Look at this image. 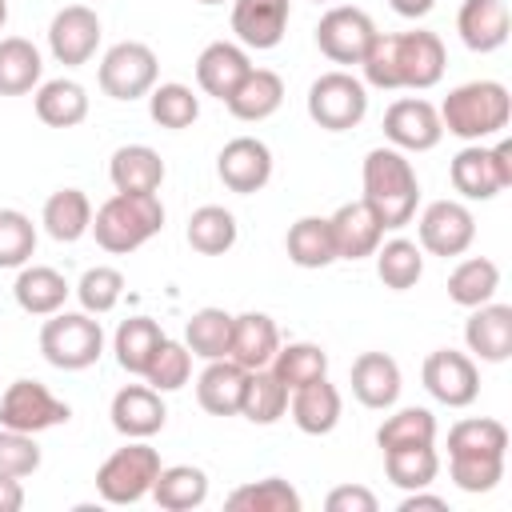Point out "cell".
I'll use <instances>...</instances> for the list:
<instances>
[{
	"label": "cell",
	"mask_w": 512,
	"mask_h": 512,
	"mask_svg": "<svg viewBox=\"0 0 512 512\" xmlns=\"http://www.w3.org/2000/svg\"><path fill=\"white\" fill-rule=\"evenodd\" d=\"M284 248H288V260L296 268H328L336 256V240H332V224L328 216H300L288 236H284Z\"/></svg>",
	"instance_id": "4dcf8cb0"
},
{
	"label": "cell",
	"mask_w": 512,
	"mask_h": 512,
	"mask_svg": "<svg viewBox=\"0 0 512 512\" xmlns=\"http://www.w3.org/2000/svg\"><path fill=\"white\" fill-rule=\"evenodd\" d=\"M120 296H124V272H120V268H108V264L88 268V272L80 276V284H76V300H80V308L92 312V316L112 312V308L120 304Z\"/></svg>",
	"instance_id": "7dc6e473"
},
{
	"label": "cell",
	"mask_w": 512,
	"mask_h": 512,
	"mask_svg": "<svg viewBox=\"0 0 512 512\" xmlns=\"http://www.w3.org/2000/svg\"><path fill=\"white\" fill-rule=\"evenodd\" d=\"M72 284L64 280V272L48 268V264H24L16 284H12V296L16 304L28 312V316H52L64 308Z\"/></svg>",
	"instance_id": "83f0119b"
},
{
	"label": "cell",
	"mask_w": 512,
	"mask_h": 512,
	"mask_svg": "<svg viewBox=\"0 0 512 512\" xmlns=\"http://www.w3.org/2000/svg\"><path fill=\"white\" fill-rule=\"evenodd\" d=\"M228 344H232V316L224 308H200L184 324V348L200 360L228 356Z\"/></svg>",
	"instance_id": "ab89813d"
},
{
	"label": "cell",
	"mask_w": 512,
	"mask_h": 512,
	"mask_svg": "<svg viewBox=\"0 0 512 512\" xmlns=\"http://www.w3.org/2000/svg\"><path fill=\"white\" fill-rule=\"evenodd\" d=\"M248 72H252V60H248L244 44H232V40H212L196 56V84H200V92H208L216 100H228Z\"/></svg>",
	"instance_id": "44dd1931"
},
{
	"label": "cell",
	"mask_w": 512,
	"mask_h": 512,
	"mask_svg": "<svg viewBox=\"0 0 512 512\" xmlns=\"http://www.w3.org/2000/svg\"><path fill=\"white\" fill-rule=\"evenodd\" d=\"M40 352L52 368L80 372L92 368L104 352V328L92 312H52L40 328Z\"/></svg>",
	"instance_id": "5b68a950"
},
{
	"label": "cell",
	"mask_w": 512,
	"mask_h": 512,
	"mask_svg": "<svg viewBox=\"0 0 512 512\" xmlns=\"http://www.w3.org/2000/svg\"><path fill=\"white\" fill-rule=\"evenodd\" d=\"M372 256H376V276H380V284L392 288V292H408V288H416L420 276H424V256H420V244H416V240L396 236V240L380 244Z\"/></svg>",
	"instance_id": "d590c367"
},
{
	"label": "cell",
	"mask_w": 512,
	"mask_h": 512,
	"mask_svg": "<svg viewBox=\"0 0 512 512\" xmlns=\"http://www.w3.org/2000/svg\"><path fill=\"white\" fill-rule=\"evenodd\" d=\"M156 76H160V60L140 40H120L100 60V88L112 100H140V96H148L156 88Z\"/></svg>",
	"instance_id": "9c48e42d"
},
{
	"label": "cell",
	"mask_w": 512,
	"mask_h": 512,
	"mask_svg": "<svg viewBox=\"0 0 512 512\" xmlns=\"http://www.w3.org/2000/svg\"><path fill=\"white\" fill-rule=\"evenodd\" d=\"M216 176L224 180L228 192L252 196L272 180V148L256 136H236L220 148L216 156Z\"/></svg>",
	"instance_id": "2e32d148"
},
{
	"label": "cell",
	"mask_w": 512,
	"mask_h": 512,
	"mask_svg": "<svg viewBox=\"0 0 512 512\" xmlns=\"http://www.w3.org/2000/svg\"><path fill=\"white\" fill-rule=\"evenodd\" d=\"M452 188L464 200H492L512 184V140H500L492 148L468 144L452 156Z\"/></svg>",
	"instance_id": "ba28073f"
},
{
	"label": "cell",
	"mask_w": 512,
	"mask_h": 512,
	"mask_svg": "<svg viewBox=\"0 0 512 512\" xmlns=\"http://www.w3.org/2000/svg\"><path fill=\"white\" fill-rule=\"evenodd\" d=\"M376 36L380 32H376L372 16L364 8H356V4H336L316 24V48L332 64H360Z\"/></svg>",
	"instance_id": "8fae6325"
},
{
	"label": "cell",
	"mask_w": 512,
	"mask_h": 512,
	"mask_svg": "<svg viewBox=\"0 0 512 512\" xmlns=\"http://www.w3.org/2000/svg\"><path fill=\"white\" fill-rule=\"evenodd\" d=\"M20 508H24V488H20V476L0 472V512H20Z\"/></svg>",
	"instance_id": "db71d44e"
},
{
	"label": "cell",
	"mask_w": 512,
	"mask_h": 512,
	"mask_svg": "<svg viewBox=\"0 0 512 512\" xmlns=\"http://www.w3.org/2000/svg\"><path fill=\"white\" fill-rule=\"evenodd\" d=\"M288 0H232V32L244 48L268 52L284 40Z\"/></svg>",
	"instance_id": "d6986e66"
},
{
	"label": "cell",
	"mask_w": 512,
	"mask_h": 512,
	"mask_svg": "<svg viewBox=\"0 0 512 512\" xmlns=\"http://www.w3.org/2000/svg\"><path fill=\"white\" fill-rule=\"evenodd\" d=\"M44 60L40 48L24 36H4L0 40V96H24L40 84Z\"/></svg>",
	"instance_id": "836d02e7"
},
{
	"label": "cell",
	"mask_w": 512,
	"mask_h": 512,
	"mask_svg": "<svg viewBox=\"0 0 512 512\" xmlns=\"http://www.w3.org/2000/svg\"><path fill=\"white\" fill-rule=\"evenodd\" d=\"M40 224H44V232H48L52 240L76 244V240L92 228V200H88L80 188H56V192L44 200Z\"/></svg>",
	"instance_id": "f546056e"
},
{
	"label": "cell",
	"mask_w": 512,
	"mask_h": 512,
	"mask_svg": "<svg viewBox=\"0 0 512 512\" xmlns=\"http://www.w3.org/2000/svg\"><path fill=\"white\" fill-rule=\"evenodd\" d=\"M8 24V0H0V28Z\"/></svg>",
	"instance_id": "6f0895ef"
},
{
	"label": "cell",
	"mask_w": 512,
	"mask_h": 512,
	"mask_svg": "<svg viewBox=\"0 0 512 512\" xmlns=\"http://www.w3.org/2000/svg\"><path fill=\"white\" fill-rule=\"evenodd\" d=\"M188 376H192V352L180 340H168L164 336L160 348H156V356H152V364L144 368V380L156 392H176V388L188 384Z\"/></svg>",
	"instance_id": "c3c4849f"
},
{
	"label": "cell",
	"mask_w": 512,
	"mask_h": 512,
	"mask_svg": "<svg viewBox=\"0 0 512 512\" xmlns=\"http://www.w3.org/2000/svg\"><path fill=\"white\" fill-rule=\"evenodd\" d=\"M244 384H248V368H240L236 360L220 356L208 360V368L196 380V400L204 412L212 416H240V400H244Z\"/></svg>",
	"instance_id": "d4e9b609"
},
{
	"label": "cell",
	"mask_w": 512,
	"mask_h": 512,
	"mask_svg": "<svg viewBox=\"0 0 512 512\" xmlns=\"http://www.w3.org/2000/svg\"><path fill=\"white\" fill-rule=\"evenodd\" d=\"M436 112H440L444 132H452L468 144H480L508 128L512 96L500 80H468V84L452 88Z\"/></svg>",
	"instance_id": "3957f363"
},
{
	"label": "cell",
	"mask_w": 512,
	"mask_h": 512,
	"mask_svg": "<svg viewBox=\"0 0 512 512\" xmlns=\"http://www.w3.org/2000/svg\"><path fill=\"white\" fill-rule=\"evenodd\" d=\"M36 468H40V448H36L32 432L0 428V472H8V476H32Z\"/></svg>",
	"instance_id": "816d5d0a"
},
{
	"label": "cell",
	"mask_w": 512,
	"mask_h": 512,
	"mask_svg": "<svg viewBox=\"0 0 512 512\" xmlns=\"http://www.w3.org/2000/svg\"><path fill=\"white\" fill-rule=\"evenodd\" d=\"M160 452L144 440H128L96 468V492L104 504H136L152 492V480L160 476Z\"/></svg>",
	"instance_id": "8992f818"
},
{
	"label": "cell",
	"mask_w": 512,
	"mask_h": 512,
	"mask_svg": "<svg viewBox=\"0 0 512 512\" xmlns=\"http://www.w3.org/2000/svg\"><path fill=\"white\" fill-rule=\"evenodd\" d=\"M384 472L396 488H428L440 472V456L432 444H408V448H388L384 452Z\"/></svg>",
	"instance_id": "b9f144b4"
},
{
	"label": "cell",
	"mask_w": 512,
	"mask_h": 512,
	"mask_svg": "<svg viewBox=\"0 0 512 512\" xmlns=\"http://www.w3.org/2000/svg\"><path fill=\"white\" fill-rule=\"evenodd\" d=\"M108 180H112L116 192H160L164 160L148 144H124L108 160Z\"/></svg>",
	"instance_id": "4316f807"
},
{
	"label": "cell",
	"mask_w": 512,
	"mask_h": 512,
	"mask_svg": "<svg viewBox=\"0 0 512 512\" xmlns=\"http://www.w3.org/2000/svg\"><path fill=\"white\" fill-rule=\"evenodd\" d=\"M308 116L324 132H348L368 116V88L352 72L336 68L312 80L308 88Z\"/></svg>",
	"instance_id": "52a82bcc"
},
{
	"label": "cell",
	"mask_w": 512,
	"mask_h": 512,
	"mask_svg": "<svg viewBox=\"0 0 512 512\" xmlns=\"http://www.w3.org/2000/svg\"><path fill=\"white\" fill-rule=\"evenodd\" d=\"M164 332L156 320L148 316H128L120 328H116V340H112V352H116V364L132 376H144V368L152 364L156 348H160Z\"/></svg>",
	"instance_id": "e575fe53"
},
{
	"label": "cell",
	"mask_w": 512,
	"mask_h": 512,
	"mask_svg": "<svg viewBox=\"0 0 512 512\" xmlns=\"http://www.w3.org/2000/svg\"><path fill=\"white\" fill-rule=\"evenodd\" d=\"M148 496L168 512H192L208 500V476L196 464H172V468H160Z\"/></svg>",
	"instance_id": "1f68e13d"
},
{
	"label": "cell",
	"mask_w": 512,
	"mask_h": 512,
	"mask_svg": "<svg viewBox=\"0 0 512 512\" xmlns=\"http://www.w3.org/2000/svg\"><path fill=\"white\" fill-rule=\"evenodd\" d=\"M420 380L432 392V400H440L448 408H468L480 396V368L468 352H456V348L428 352V360L420 368Z\"/></svg>",
	"instance_id": "7c38bea8"
},
{
	"label": "cell",
	"mask_w": 512,
	"mask_h": 512,
	"mask_svg": "<svg viewBox=\"0 0 512 512\" xmlns=\"http://www.w3.org/2000/svg\"><path fill=\"white\" fill-rule=\"evenodd\" d=\"M416 508H436V512H444L448 504H444L440 496H428L424 488H412V492L400 500V512H416Z\"/></svg>",
	"instance_id": "11a10c76"
},
{
	"label": "cell",
	"mask_w": 512,
	"mask_h": 512,
	"mask_svg": "<svg viewBox=\"0 0 512 512\" xmlns=\"http://www.w3.org/2000/svg\"><path fill=\"white\" fill-rule=\"evenodd\" d=\"M148 116H152L160 128L180 132V128H188V124H196V116H200V96H196L188 84H176V80L156 84V88L148 92Z\"/></svg>",
	"instance_id": "ee69618b"
},
{
	"label": "cell",
	"mask_w": 512,
	"mask_h": 512,
	"mask_svg": "<svg viewBox=\"0 0 512 512\" xmlns=\"http://www.w3.org/2000/svg\"><path fill=\"white\" fill-rule=\"evenodd\" d=\"M228 508H236V512H300V492L280 476H264L256 484L236 488L228 496Z\"/></svg>",
	"instance_id": "f6af8a7d"
},
{
	"label": "cell",
	"mask_w": 512,
	"mask_h": 512,
	"mask_svg": "<svg viewBox=\"0 0 512 512\" xmlns=\"http://www.w3.org/2000/svg\"><path fill=\"white\" fill-rule=\"evenodd\" d=\"M328 224H332V240H336V256H340V260H364V256H372V252L380 248V240H384V224H380V216L372 212L368 200H348V204H340V208L328 216Z\"/></svg>",
	"instance_id": "ac0fdd59"
},
{
	"label": "cell",
	"mask_w": 512,
	"mask_h": 512,
	"mask_svg": "<svg viewBox=\"0 0 512 512\" xmlns=\"http://www.w3.org/2000/svg\"><path fill=\"white\" fill-rule=\"evenodd\" d=\"M388 4H392V12L404 16V20H420V16H428V12L436 8V0H388Z\"/></svg>",
	"instance_id": "9f6ffc18"
},
{
	"label": "cell",
	"mask_w": 512,
	"mask_h": 512,
	"mask_svg": "<svg viewBox=\"0 0 512 512\" xmlns=\"http://www.w3.org/2000/svg\"><path fill=\"white\" fill-rule=\"evenodd\" d=\"M464 344L484 364H504L512 356V304H476L464 324Z\"/></svg>",
	"instance_id": "ffe728a7"
},
{
	"label": "cell",
	"mask_w": 512,
	"mask_h": 512,
	"mask_svg": "<svg viewBox=\"0 0 512 512\" xmlns=\"http://www.w3.org/2000/svg\"><path fill=\"white\" fill-rule=\"evenodd\" d=\"M284 412H288V388L272 376V368L248 372L244 400H240V416L252 420V424H276Z\"/></svg>",
	"instance_id": "7bdbcfd3"
},
{
	"label": "cell",
	"mask_w": 512,
	"mask_h": 512,
	"mask_svg": "<svg viewBox=\"0 0 512 512\" xmlns=\"http://www.w3.org/2000/svg\"><path fill=\"white\" fill-rule=\"evenodd\" d=\"M364 200L380 216L384 232L412 224L416 204H420V180H416L412 160L400 148L380 144L364 156Z\"/></svg>",
	"instance_id": "7a4b0ae2"
},
{
	"label": "cell",
	"mask_w": 512,
	"mask_h": 512,
	"mask_svg": "<svg viewBox=\"0 0 512 512\" xmlns=\"http://www.w3.org/2000/svg\"><path fill=\"white\" fill-rule=\"evenodd\" d=\"M72 420V408L52 396L40 380H12L0 396V428H16V432H44V428H60Z\"/></svg>",
	"instance_id": "30bf717a"
},
{
	"label": "cell",
	"mask_w": 512,
	"mask_h": 512,
	"mask_svg": "<svg viewBox=\"0 0 512 512\" xmlns=\"http://www.w3.org/2000/svg\"><path fill=\"white\" fill-rule=\"evenodd\" d=\"M364 68V80L372 88H432L440 84L444 68H448V52L440 44L436 32H396V36H376L372 48L364 52L360 60Z\"/></svg>",
	"instance_id": "6da1fadb"
},
{
	"label": "cell",
	"mask_w": 512,
	"mask_h": 512,
	"mask_svg": "<svg viewBox=\"0 0 512 512\" xmlns=\"http://www.w3.org/2000/svg\"><path fill=\"white\" fill-rule=\"evenodd\" d=\"M280 348V328L268 312H240L232 316V344H228V360H236L240 368L256 372L268 368L272 356Z\"/></svg>",
	"instance_id": "603a6c76"
},
{
	"label": "cell",
	"mask_w": 512,
	"mask_h": 512,
	"mask_svg": "<svg viewBox=\"0 0 512 512\" xmlns=\"http://www.w3.org/2000/svg\"><path fill=\"white\" fill-rule=\"evenodd\" d=\"M160 228H164V204L156 192H116L96 208L88 232H96V244L104 252L128 256L140 244H148Z\"/></svg>",
	"instance_id": "277c9868"
},
{
	"label": "cell",
	"mask_w": 512,
	"mask_h": 512,
	"mask_svg": "<svg viewBox=\"0 0 512 512\" xmlns=\"http://www.w3.org/2000/svg\"><path fill=\"white\" fill-rule=\"evenodd\" d=\"M36 252V224L20 208H0V268H24Z\"/></svg>",
	"instance_id": "681fc988"
},
{
	"label": "cell",
	"mask_w": 512,
	"mask_h": 512,
	"mask_svg": "<svg viewBox=\"0 0 512 512\" xmlns=\"http://www.w3.org/2000/svg\"><path fill=\"white\" fill-rule=\"evenodd\" d=\"M328 512H376V496L364 484H340L324 496Z\"/></svg>",
	"instance_id": "f5cc1de1"
},
{
	"label": "cell",
	"mask_w": 512,
	"mask_h": 512,
	"mask_svg": "<svg viewBox=\"0 0 512 512\" xmlns=\"http://www.w3.org/2000/svg\"><path fill=\"white\" fill-rule=\"evenodd\" d=\"M268 368H272V376L292 392V388H300V384H312V380L328 376V352H324L320 344L296 340V344L276 348V356H272Z\"/></svg>",
	"instance_id": "f35d334b"
},
{
	"label": "cell",
	"mask_w": 512,
	"mask_h": 512,
	"mask_svg": "<svg viewBox=\"0 0 512 512\" xmlns=\"http://www.w3.org/2000/svg\"><path fill=\"white\" fill-rule=\"evenodd\" d=\"M496 288H500V268L488 256H468L448 276V300L460 304V308L488 304L496 296Z\"/></svg>",
	"instance_id": "8d00e7d4"
},
{
	"label": "cell",
	"mask_w": 512,
	"mask_h": 512,
	"mask_svg": "<svg viewBox=\"0 0 512 512\" xmlns=\"http://www.w3.org/2000/svg\"><path fill=\"white\" fill-rule=\"evenodd\" d=\"M448 472L460 492H492L504 480V456H448Z\"/></svg>",
	"instance_id": "f907efd6"
},
{
	"label": "cell",
	"mask_w": 512,
	"mask_h": 512,
	"mask_svg": "<svg viewBox=\"0 0 512 512\" xmlns=\"http://www.w3.org/2000/svg\"><path fill=\"white\" fill-rule=\"evenodd\" d=\"M456 32L472 52H496L508 40V4L504 0H464L456 12Z\"/></svg>",
	"instance_id": "484cf974"
},
{
	"label": "cell",
	"mask_w": 512,
	"mask_h": 512,
	"mask_svg": "<svg viewBox=\"0 0 512 512\" xmlns=\"http://www.w3.org/2000/svg\"><path fill=\"white\" fill-rule=\"evenodd\" d=\"M384 136L400 152H428V148L440 144L444 124H440V112L428 100L404 96V100H392L388 104V112H384Z\"/></svg>",
	"instance_id": "9a60e30c"
},
{
	"label": "cell",
	"mask_w": 512,
	"mask_h": 512,
	"mask_svg": "<svg viewBox=\"0 0 512 512\" xmlns=\"http://www.w3.org/2000/svg\"><path fill=\"white\" fill-rule=\"evenodd\" d=\"M504 452H508V428L492 416L460 420L448 432V456H504Z\"/></svg>",
	"instance_id": "60d3db41"
},
{
	"label": "cell",
	"mask_w": 512,
	"mask_h": 512,
	"mask_svg": "<svg viewBox=\"0 0 512 512\" xmlns=\"http://www.w3.org/2000/svg\"><path fill=\"white\" fill-rule=\"evenodd\" d=\"M316 4H320V0H316Z\"/></svg>",
	"instance_id": "91938a15"
},
{
	"label": "cell",
	"mask_w": 512,
	"mask_h": 512,
	"mask_svg": "<svg viewBox=\"0 0 512 512\" xmlns=\"http://www.w3.org/2000/svg\"><path fill=\"white\" fill-rule=\"evenodd\" d=\"M196 4H208L212 8V4H224V0H196Z\"/></svg>",
	"instance_id": "680465c9"
},
{
	"label": "cell",
	"mask_w": 512,
	"mask_h": 512,
	"mask_svg": "<svg viewBox=\"0 0 512 512\" xmlns=\"http://www.w3.org/2000/svg\"><path fill=\"white\" fill-rule=\"evenodd\" d=\"M224 104H228V112H232L236 120H248V124L268 120V116L284 104V80H280V72H272V68H252V72L236 84V92H232Z\"/></svg>",
	"instance_id": "f1b7e54d"
},
{
	"label": "cell",
	"mask_w": 512,
	"mask_h": 512,
	"mask_svg": "<svg viewBox=\"0 0 512 512\" xmlns=\"http://www.w3.org/2000/svg\"><path fill=\"white\" fill-rule=\"evenodd\" d=\"M380 452L408 448V444H436V416L428 408H400L376 428Z\"/></svg>",
	"instance_id": "bcb514c9"
},
{
	"label": "cell",
	"mask_w": 512,
	"mask_h": 512,
	"mask_svg": "<svg viewBox=\"0 0 512 512\" xmlns=\"http://www.w3.org/2000/svg\"><path fill=\"white\" fill-rule=\"evenodd\" d=\"M352 396L364 404V408H392L400 400V364L388 356V352H360L352 360Z\"/></svg>",
	"instance_id": "7402d4cb"
},
{
	"label": "cell",
	"mask_w": 512,
	"mask_h": 512,
	"mask_svg": "<svg viewBox=\"0 0 512 512\" xmlns=\"http://www.w3.org/2000/svg\"><path fill=\"white\" fill-rule=\"evenodd\" d=\"M184 236L200 256H224L236 244V216L228 208H220V204H200L188 216V232Z\"/></svg>",
	"instance_id": "74e56055"
},
{
	"label": "cell",
	"mask_w": 512,
	"mask_h": 512,
	"mask_svg": "<svg viewBox=\"0 0 512 512\" xmlns=\"http://www.w3.org/2000/svg\"><path fill=\"white\" fill-rule=\"evenodd\" d=\"M476 240V216L460 200H432L420 212V248L432 256H464Z\"/></svg>",
	"instance_id": "4fadbf2b"
},
{
	"label": "cell",
	"mask_w": 512,
	"mask_h": 512,
	"mask_svg": "<svg viewBox=\"0 0 512 512\" xmlns=\"http://www.w3.org/2000/svg\"><path fill=\"white\" fill-rule=\"evenodd\" d=\"M36 116L48 128H76L88 116V92L84 84L60 76V80H44L36 88Z\"/></svg>",
	"instance_id": "d6a6232c"
},
{
	"label": "cell",
	"mask_w": 512,
	"mask_h": 512,
	"mask_svg": "<svg viewBox=\"0 0 512 512\" xmlns=\"http://www.w3.org/2000/svg\"><path fill=\"white\" fill-rule=\"evenodd\" d=\"M340 392L336 384H328V376L312 380V384H300L292 388L288 396V412H292V424L304 432V436H328L336 424H340Z\"/></svg>",
	"instance_id": "cb8c5ba5"
},
{
	"label": "cell",
	"mask_w": 512,
	"mask_h": 512,
	"mask_svg": "<svg viewBox=\"0 0 512 512\" xmlns=\"http://www.w3.org/2000/svg\"><path fill=\"white\" fill-rule=\"evenodd\" d=\"M108 416H112V428H116L120 436H128V440H148V436H156V432L164 428L168 408H164V400H160V392H156L152 384H124V388L112 396Z\"/></svg>",
	"instance_id": "e0dca14e"
},
{
	"label": "cell",
	"mask_w": 512,
	"mask_h": 512,
	"mask_svg": "<svg viewBox=\"0 0 512 512\" xmlns=\"http://www.w3.org/2000/svg\"><path fill=\"white\" fill-rule=\"evenodd\" d=\"M100 48V16L88 4H68L52 16L48 24V52L56 56V64L80 68L96 56Z\"/></svg>",
	"instance_id": "5bb4252c"
}]
</instances>
